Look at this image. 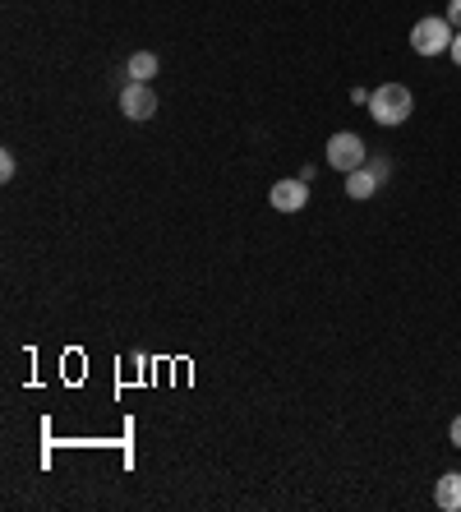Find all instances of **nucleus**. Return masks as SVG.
<instances>
[{"label":"nucleus","mask_w":461,"mask_h":512,"mask_svg":"<svg viewBox=\"0 0 461 512\" xmlns=\"http://www.w3.org/2000/svg\"><path fill=\"white\" fill-rule=\"evenodd\" d=\"M415 111V97L406 84H379L369 93V116L379 120V125H406Z\"/></svg>","instance_id":"nucleus-1"},{"label":"nucleus","mask_w":461,"mask_h":512,"mask_svg":"<svg viewBox=\"0 0 461 512\" xmlns=\"http://www.w3.org/2000/svg\"><path fill=\"white\" fill-rule=\"evenodd\" d=\"M452 37H457V28L448 24V14H429L411 28V51L415 56H443V51H452Z\"/></svg>","instance_id":"nucleus-2"},{"label":"nucleus","mask_w":461,"mask_h":512,"mask_svg":"<svg viewBox=\"0 0 461 512\" xmlns=\"http://www.w3.org/2000/svg\"><path fill=\"white\" fill-rule=\"evenodd\" d=\"M369 162V143L360 139V134L351 130H337L328 139V167L332 171H342V176H351V171H360Z\"/></svg>","instance_id":"nucleus-3"},{"label":"nucleus","mask_w":461,"mask_h":512,"mask_svg":"<svg viewBox=\"0 0 461 512\" xmlns=\"http://www.w3.org/2000/svg\"><path fill=\"white\" fill-rule=\"evenodd\" d=\"M120 111H125L130 120H153L157 116V93L148 84H134L130 79V88L120 93Z\"/></svg>","instance_id":"nucleus-4"},{"label":"nucleus","mask_w":461,"mask_h":512,"mask_svg":"<svg viewBox=\"0 0 461 512\" xmlns=\"http://www.w3.org/2000/svg\"><path fill=\"white\" fill-rule=\"evenodd\" d=\"M268 199H272V208H277V213H300V208L309 203V185H305V180H277Z\"/></svg>","instance_id":"nucleus-5"},{"label":"nucleus","mask_w":461,"mask_h":512,"mask_svg":"<svg viewBox=\"0 0 461 512\" xmlns=\"http://www.w3.org/2000/svg\"><path fill=\"white\" fill-rule=\"evenodd\" d=\"M434 503L443 512H461V471H448V476L434 485Z\"/></svg>","instance_id":"nucleus-6"},{"label":"nucleus","mask_w":461,"mask_h":512,"mask_svg":"<svg viewBox=\"0 0 461 512\" xmlns=\"http://www.w3.org/2000/svg\"><path fill=\"white\" fill-rule=\"evenodd\" d=\"M379 185H383V180L374 176L369 167H360V171H351V176H346V194H351V199H374V194H379Z\"/></svg>","instance_id":"nucleus-7"},{"label":"nucleus","mask_w":461,"mask_h":512,"mask_svg":"<svg viewBox=\"0 0 461 512\" xmlns=\"http://www.w3.org/2000/svg\"><path fill=\"white\" fill-rule=\"evenodd\" d=\"M153 74H157V56H153V51H134V56H130V79H134V84H148Z\"/></svg>","instance_id":"nucleus-8"},{"label":"nucleus","mask_w":461,"mask_h":512,"mask_svg":"<svg viewBox=\"0 0 461 512\" xmlns=\"http://www.w3.org/2000/svg\"><path fill=\"white\" fill-rule=\"evenodd\" d=\"M365 167H369V171H374V176H379V180H383V185H388V176H392V162H388V157H369Z\"/></svg>","instance_id":"nucleus-9"},{"label":"nucleus","mask_w":461,"mask_h":512,"mask_svg":"<svg viewBox=\"0 0 461 512\" xmlns=\"http://www.w3.org/2000/svg\"><path fill=\"white\" fill-rule=\"evenodd\" d=\"M0 180H14V153H0Z\"/></svg>","instance_id":"nucleus-10"},{"label":"nucleus","mask_w":461,"mask_h":512,"mask_svg":"<svg viewBox=\"0 0 461 512\" xmlns=\"http://www.w3.org/2000/svg\"><path fill=\"white\" fill-rule=\"evenodd\" d=\"M448 24L461 28V0H452V5H448Z\"/></svg>","instance_id":"nucleus-11"},{"label":"nucleus","mask_w":461,"mask_h":512,"mask_svg":"<svg viewBox=\"0 0 461 512\" xmlns=\"http://www.w3.org/2000/svg\"><path fill=\"white\" fill-rule=\"evenodd\" d=\"M448 56H452V65L461 70V28H457V37H452V51H448Z\"/></svg>","instance_id":"nucleus-12"},{"label":"nucleus","mask_w":461,"mask_h":512,"mask_svg":"<svg viewBox=\"0 0 461 512\" xmlns=\"http://www.w3.org/2000/svg\"><path fill=\"white\" fill-rule=\"evenodd\" d=\"M448 434H452V448H461V416L452 420V429H448Z\"/></svg>","instance_id":"nucleus-13"}]
</instances>
